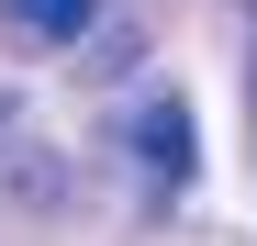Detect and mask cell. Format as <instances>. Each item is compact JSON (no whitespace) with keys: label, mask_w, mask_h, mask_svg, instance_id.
I'll return each mask as SVG.
<instances>
[{"label":"cell","mask_w":257,"mask_h":246,"mask_svg":"<svg viewBox=\"0 0 257 246\" xmlns=\"http://www.w3.org/2000/svg\"><path fill=\"white\" fill-rule=\"evenodd\" d=\"M135 157H146L168 190H179V179L201 168V135H190V112H179V101H135Z\"/></svg>","instance_id":"obj_1"},{"label":"cell","mask_w":257,"mask_h":246,"mask_svg":"<svg viewBox=\"0 0 257 246\" xmlns=\"http://www.w3.org/2000/svg\"><path fill=\"white\" fill-rule=\"evenodd\" d=\"M246 101H257V34H246Z\"/></svg>","instance_id":"obj_3"},{"label":"cell","mask_w":257,"mask_h":246,"mask_svg":"<svg viewBox=\"0 0 257 246\" xmlns=\"http://www.w3.org/2000/svg\"><path fill=\"white\" fill-rule=\"evenodd\" d=\"M0 23L34 34V45H78V34L101 23V0H0Z\"/></svg>","instance_id":"obj_2"}]
</instances>
